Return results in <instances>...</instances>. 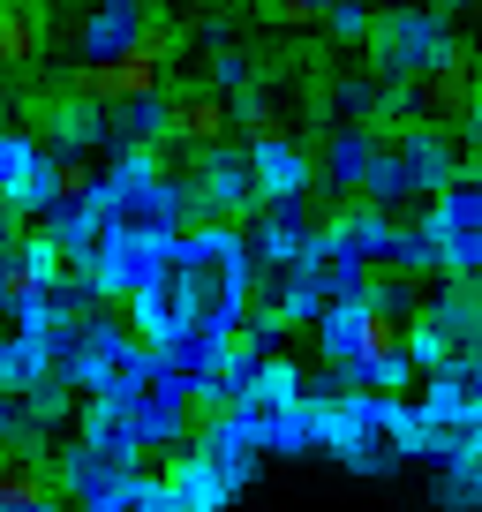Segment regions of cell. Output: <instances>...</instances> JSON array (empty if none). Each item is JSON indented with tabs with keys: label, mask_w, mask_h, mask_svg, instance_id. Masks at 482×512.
Listing matches in <instances>:
<instances>
[{
	"label": "cell",
	"mask_w": 482,
	"mask_h": 512,
	"mask_svg": "<svg viewBox=\"0 0 482 512\" xmlns=\"http://www.w3.org/2000/svg\"><path fill=\"white\" fill-rule=\"evenodd\" d=\"M68 196L61 181V151L46 144V136H31V128H0V204H16L23 219H46L53 204Z\"/></svg>",
	"instance_id": "obj_7"
},
{
	"label": "cell",
	"mask_w": 482,
	"mask_h": 512,
	"mask_svg": "<svg viewBox=\"0 0 482 512\" xmlns=\"http://www.w3.org/2000/svg\"><path fill=\"white\" fill-rule=\"evenodd\" d=\"M385 136H392V128H377V121H339V128H332V144H324V174H332L347 196H362V181H370V166H377V151H385Z\"/></svg>",
	"instance_id": "obj_24"
},
{
	"label": "cell",
	"mask_w": 482,
	"mask_h": 512,
	"mask_svg": "<svg viewBox=\"0 0 482 512\" xmlns=\"http://www.w3.org/2000/svg\"><path fill=\"white\" fill-rule=\"evenodd\" d=\"M159 68H166V61H159L151 46L113 53V61H76V91L98 98V106H113V98H144V91H166Z\"/></svg>",
	"instance_id": "obj_16"
},
{
	"label": "cell",
	"mask_w": 482,
	"mask_h": 512,
	"mask_svg": "<svg viewBox=\"0 0 482 512\" xmlns=\"http://www.w3.org/2000/svg\"><path fill=\"white\" fill-rule=\"evenodd\" d=\"M475 91H482V83H467V61L430 68V76L407 83V121H437V128H452V121H467Z\"/></svg>",
	"instance_id": "obj_22"
},
{
	"label": "cell",
	"mask_w": 482,
	"mask_h": 512,
	"mask_svg": "<svg viewBox=\"0 0 482 512\" xmlns=\"http://www.w3.org/2000/svg\"><path fill=\"white\" fill-rule=\"evenodd\" d=\"M46 8H76V0H46Z\"/></svg>",
	"instance_id": "obj_45"
},
{
	"label": "cell",
	"mask_w": 482,
	"mask_h": 512,
	"mask_svg": "<svg viewBox=\"0 0 482 512\" xmlns=\"http://www.w3.org/2000/svg\"><path fill=\"white\" fill-rule=\"evenodd\" d=\"M370 31H377L370 0H339L332 16H324V38H332V46H370Z\"/></svg>",
	"instance_id": "obj_33"
},
{
	"label": "cell",
	"mask_w": 482,
	"mask_h": 512,
	"mask_svg": "<svg viewBox=\"0 0 482 512\" xmlns=\"http://www.w3.org/2000/svg\"><path fill=\"white\" fill-rule=\"evenodd\" d=\"M422 445V407L400 392H370L347 384L339 400H324V460H339L347 475H392Z\"/></svg>",
	"instance_id": "obj_1"
},
{
	"label": "cell",
	"mask_w": 482,
	"mask_h": 512,
	"mask_svg": "<svg viewBox=\"0 0 482 512\" xmlns=\"http://www.w3.org/2000/svg\"><path fill=\"white\" fill-rule=\"evenodd\" d=\"M400 151H407V166H415V189H422V196H437V189H452V181H460V144H452V128H437V121H400Z\"/></svg>",
	"instance_id": "obj_23"
},
{
	"label": "cell",
	"mask_w": 482,
	"mask_h": 512,
	"mask_svg": "<svg viewBox=\"0 0 482 512\" xmlns=\"http://www.w3.org/2000/svg\"><path fill=\"white\" fill-rule=\"evenodd\" d=\"M129 324H136V339H151V347H166L174 332L196 324V294H189V279H181V264H166V272L129 302Z\"/></svg>",
	"instance_id": "obj_17"
},
{
	"label": "cell",
	"mask_w": 482,
	"mask_h": 512,
	"mask_svg": "<svg viewBox=\"0 0 482 512\" xmlns=\"http://www.w3.org/2000/svg\"><path fill=\"white\" fill-rule=\"evenodd\" d=\"M23 241H31V234H23ZM31 287H38V279H31V264H23V256H16V264H0V317H8Z\"/></svg>",
	"instance_id": "obj_39"
},
{
	"label": "cell",
	"mask_w": 482,
	"mask_h": 512,
	"mask_svg": "<svg viewBox=\"0 0 482 512\" xmlns=\"http://www.w3.org/2000/svg\"><path fill=\"white\" fill-rule=\"evenodd\" d=\"M61 377V347H53L46 324H8L0 332V392H16V400H31L38 384Z\"/></svg>",
	"instance_id": "obj_14"
},
{
	"label": "cell",
	"mask_w": 482,
	"mask_h": 512,
	"mask_svg": "<svg viewBox=\"0 0 482 512\" xmlns=\"http://www.w3.org/2000/svg\"><path fill=\"white\" fill-rule=\"evenodd\" d=\"M362 339H370V294H347V302H332L317 317V354L332 369H347V362H362Z\"/></svg>",
	"instance_id": "obj_28"
},
{
	"label": "cell",
	"mask_w": 482,
	"mask_h": 512,
	"mask_svg": "<svg viewBox=\"0 0 482 512\" xmlns=\"http://www.w3.org/2000/svg\"><path fill=\"white\" fill-rule=\"evenodd\" d=\"M226 98H234V121L249 128V136H264V128H279V121H272V98H264V83H257V76L241 83V91H226Z\"/></svg>",
	"instance_id": "obj_36"
},
{
	"label": "cell",
	"mask_w": 482,
	"mask_h": 512,
	"mask_svg": "<svg viewBox=\"0 0 482 512\" xmlns=\"http://www.w3.org/2000/svg\"><path fill=\"white\" fill-rule=\"evenodd\" d=\"M166 482H174V505H181V512H226V505H234L226 475H219V467H211V460H204L196 445L166 460Z\"/></svg>",
	"instance_id": "obj_27"
},
{
	"label": "cell",
	"mask_w": 482,
	"mask_h": 512,
	"mask_svg": "<svg viewBox=\"0 0 482 512\" xmlns=\"http://www.w3.org/2000/svg\"><path fill=\"white\" fill-rule=\"evenodd\" d=\"M53 475H61V490L76 497V512H121L144 467L113 460V452H98V445H83V437H76L68 452H53Z\"/></svg>",
	"instance_id": "obj_8"
},
{
	"label": "cell",
	"mask_w": 482,
	"mask_h": 512,
	"mask_svg": "<svg viewBox=\"0 0 482 512\" xmlns=\"http://www.w3.org/2000/svg\"><path fill=\"white\" fill-rule=\"evenodd\" d=\"M422 415L452 422V430H475L482 422V354H452L445 369H422Z\"/></svg>",
	"instance_id": "obj_12"
},
{
	"label": "cell",
	"mask_w": 482,
	"mask_h": 512,
	"mask_svg": "<svg viewBox=\"0 0 482 512\" xmlns=\"http://www.w3.org/2000/svg\"><path fill=\"white\" fill-rule=\"evenodd\" d=\"M257 16L272 23V31H324L317 0H257Z\"/></svg>",
	"instance_id": "obj_35"
},
{
	"label": "cell",
	"mask_w": 482,
	"mask_h": 512,
	"mask_svg": "<svg viewBox=\"0 0 482 512\" xmlns=\"http://www.w3.org/2000/svg\"><path fill=\"white\" fill-rule=\"evenodd\" d=\"M23 437H31V407H23L16 392H0V452H16Z\"/></svg>",
	"instance_id": "obj_38"
},
{
	"label": "cell",
	"mask_w": 482,
	"mask_h": 512,
	"mask_svg": "<svg viewBox=\"0 0 482 512\" xmlns=\"http://www.w3.org/2000/svg\"><path fill=\"white\" fill-rule=\"evenodd\" d=\"M234 332H241V324H211V317H196L189 332H174V339H166L159 354H166V362H174V369H181L189 384H204L211 369H219L226 354H234Z\"/></svg>",
	"instance_id": "obj_26"
},
{
	"label": "cell",
	"mask_w": 482,
	"mask_h": 512,
	"mask_svg": "<svg viewBox=\"0 0 482 512\" xmlns=\"http://www.w3.org/2000/svg\"><path fill=\"white\" fill-rule=\"evenodd\" d=\"M249 166H257V196H264V204L309 196V174H317V159L294 144L287 128H264V136H249Z\"/></svg>",
	"instance_id": "obj_15"
},
{
	"label": "cell",
	"mask_w": 482,
	"mask_h": 512,
	"mask_svg": "<svg viewBox=\"0 0 482 512\" xmlns=\"http://www.w3.org/2000/svg\"><path fill=\"white\" fill-rule=\"evenodd\" d=\"M113 400L129 407V422L144 430V445H151V452L181 445V437H189V422H196V384L181 377L166 354H151V369L129 384V392H113Z\"/></svg>",
	"instance_id": "obj_5"
},
{
	"label": "cell",
	"mask_w": 482,
	"mask_h": 512,
	"mask_svg": "<svg viewBox=\"0 0 482 512\" xmlns=\"http://www.w3.org/2000/svg\"><path fill=\"white\" fill-rule=\"evenodd\" d=\"M437 249V272L445 279H482V181H452V189L430 196L422 211Z\"/></svg>",
	"instance_id": "obj_6"
},
{
	"label": "cell",
	"mask_w": 482,
	"mask_h": 512,
	"mask_svg": "<svg viewBox=\"0 0 482 512\" xmlns=\"http://www.w3.org/2000/svg\"><path fill=\"white\" fill-rule=\"evenodd\" d=\"M189 445H196V452H204V460L226 475V490H234V497L264 475V460H272V452H264V430L241 415V407H219V415H204Z\"/></svg>",
	"instance_id": "obj_9"
},
{
	"label": "cell",
	"mask_w": 482,
	"mask_h": 512,
	"mask_svg": "<svg viewBox=\"0 0 482 512\" xmlns=\"http://www.w3.org/2000/svg\"><path fill=\"white\" fill-rule=\"evenodd\" d=\"M166 98H174V144H189V151L226 144V128H234V98H226L219 83H166Z\"/></svg>",
	"instance_id": "obj_18"
},
{
	"label": "cell",
	"mask_w": 482,
	"mask_h": 512,
	"mask_svg": "<svg viewBox=\"0 0 482 512\" xmlns=\"http://www.w3.org/2000/svg\"><path fill=\"white\" fill-rule=\"evenodd\" d=\"M294 400H309V377L287 362V354H264L257 377H249V392H241V415L264 422V415H279V407H294Z\"/></svg>",
	"instance_id": "obj_29"
},
{
	"label": "cell",
	"mask_w": 482,
	"mask_h": 512,
	"mask_svg": "<svg viewBox=\"0 0 482 512\" xmlns=\"http://www.w3.org/2000/svg\"><path fill=\"white\" fill-rule=\"evenodd\" d=\"M317 234H324V226H309L302 196H287V204H257V219H249V249H257L264 272H287V264H302Z\"/></svg>",
	"instance_id": "obj_13"
},
{
	"label": "cell",
	"mask_w": 482,
	"mask_h": 512,
	"mask_svg": "<svg viewBox=\"0 0 482 512\" xmlns=\"http://www.w3.org/2000/svg\"><path fill=\"white\" fill-rule=\"evenodd\" d=\"M460 181H482V136H475V144H460Z\"/></svg>",
	"instance_id": "obj_40"
},
{
	"label": "cell",
	"mask_w": 482,
	"mask_h": 512,
	"mask_svg": "<svg viewBox=\"0 0 482 512\" xmlns=\"http://www.w3.org/2000/svg\"><path fill=\"white\" fill-rule=\"evenodd\" d=\"M407 354H415V369H445L452 354H482V287L475 279H452L445 294H430L407 317Z\"/></svg>",
	"instance_id": "obj_4"
},
{
	"label": "cell",
	"mask_w": 482,
	"mask_h": 512,
	"mask_svg": "<svg viewBox=\"0 0 482 512\" xmlns=\"http://www.w3.org/2000/svg\"><path fill=\"white\" fill-rule=\"evenodd\" d=\"M467 8H475V16H482V0H467Z\"/></svg>",
	"instance_id": "obj_46"
},
{
	"label": "cell",
	"mask_w": 482,
	"mask_h": 512,
	"mask_svg": "<svg viewBox=\"0 0 482 512\" xmlns=\"http://www.w3.org/2000/svg\"><path fill=\"white\" fill-rule=\"evenodd\" d=\"M8 76H16V68H8V61H0V98H8Z\"/></svg>",
	"instance_id": "obj_42"
},
{
	"label": "cell",
	"mask_w": 482,
	"mask_h": 512,
	"mask_svg": "<svg viewBox=\"0 0 482 512\" xmlns=\"http://www.w3.org/2000/svg\"><path fill=\"white\" fill-rule=\"evenodd\" d=\"M46 144L61 151V159H91V151H106V106L98 98H83V91H68V98H46Z\"/></svg>",
	"instance_id": "obj_21"
},
{
	"label": "cell",
	"mask_w": 482,
	"mask_h": 512,
	"mask_svg": "<svg viewBox=\"0 0 482 512\" xmlns=\"http://www.w3.org/2000/svg\"><path fill=\"white\" fill-rule=\"evenodd\" d=\"M362 196H370V204H415V196H422L415 189V166H407V151H400V136H385V151H377Z\"/></svg>",
	"instance_id": "obj_31"
},
{
	"label": "cell",
	"mask_w": 482,
	"mask_h": 512,
	"mask_svg": "<svg viewBox=\"0 0 482 512\" xmlns=\"http://www.w3.org/2000/svg\"><path fill=\"white\" fill-rule=\"evenodd\" d=\"M467 136H482V91H475V106H467Z\"/></svg>",
	"instance_id": "obj_41"
},
{
	"label": "cell",
	"mask_w": 482,
	"mask_h": 512,
	"mask_svg": "<svg viewBox=\"0 0 482 512\" xmlns=\"http://www.w3.org/2000/svg\"><path fill=\"white\" fill-rule=\"evenodd\" d=\"M31 497H53L46 460H31V452H0V505H31Z\"/></svg>",
	"instance_id": "obj_32"
},
{
	"label": "cell",
	"mask_w": 482,
	"mask_h": 512,
	"mask_svg": "<svg viewBox=\"0 0 482 512\" xmlns=\"http://www.w3.org/2000/svg\"><path fill=\"white\" fill-rule=\"evenodd\" d=\"M475 76H482V38H475Z\"/></svg>",
	"instance_id": "obj_43"
},
{
	"label": "cell",
	"mask_w": 482,
	"mask_h": 512,
	"mask_svg": "<svg viewBox=\"0 0 482 512\" xmlns=\"http://www.w3.org/2000/svg\"><path fill=\"white\" fill-rule=\"evenodd\" d=\"M144 144H174V98L166 91L106 106V151H144Z\"/></svg>",
	"instance_id": "obj_20"
},
{
	"label": "cell",
	"mask_w": 482,
	"mask_h": 512,
	"mask_svg": "<svg viewBox=\"0 0 482 512\" xmlns=\"http://www.w3.org/2000/svg\"><path fill=\"white\" fill-rule=\"evenodd\" d=\"M370 61H377V76H385V83H415V76H430V68L475 61V53L460 46L452 16L430 0V8H385V16H377V31H370Z\"/></svg>",
	"instance_id": "obj_3"
},
{
	"label": "cell",
	"mask_w": 482,
	"mask_h": 512,
	"mask_svg": "<svg viewBox=\"0 0 482 512\" xmlns=\"http://www.w3.org/2000/svg\"><path fill=\"white\" fill-rule=\"evenodd\" d=\"M174 264V241H151V234H121L113 226V241H106V256L91 264V287H98V302H136V294L151 287V279Z\"/></svg>",
	"instance_id": "obj_10"
},
{
	"label": "cell",
	"mask_w": 482,
	"mask_h": 512,
	"mask_svg": "<svg viewBox=\"0 0 482 512\" xmlns=\"http://www.w3.org/2000/svg\"><path fill=\"white\" fill-rule=\"evenodd\" d=\"M144 8H174V0H144Z\"/></svg>",
	"instance_id": "obj_44"
},
{
	"label": "cell",
	"mask_w": 482,
	"mask_h": 512,
	"mask_svg": "<svg viewBox=\"0 0 482 512\" xmlns=\"http://www.w3.org/2000/svg\"><path fill=\"white\" fill-rule=\"evenodd\" d=\"M189 189H196V211H204V219H234V211H257V204H264V196H257V166H249V151H226V144L196 151Z\"/></svg>",
	"instance_id": "obj_11"
},
{
	"label": "cell",
	"mask_w": 482,
	"mask_h": 512,
	"mask_svg": "<svg viewBox=\"0 0 482 512\" xmlns=\"http://www.w3.org/2000/svg\"><path fill=\"white\" fill-rule=\"evenodd\" d=\"M144 23H151L144 0H91V16H83V31H76V61L136 53V46H144Z\"/></svg>",
	"instance_id": "obj_19"
},
{
	"label": "cell",
	"mask_w": 482,
	"mask_h": 512,
	"mask_svg": "<svg viewBox=\"0 0 482 512\" xmlns=\"http://www.w3.org/2000/svg\"><path fill=\"white\" fill-rule=\"evenodd\" d=\"M76 437H83V445H98V452H113V460H136V467H144V452H151L144 430L129 422V407L113 400V392H91V400H83Z\"/></svg>",
	"instance_id": "obj_25"
},
{
	"label": "cell",
	"mask_w": 482,
	"mask_h": 512,
	"mask_svg": "<svg viewBox=\"0 0 482 512\" xmlns=\"http://www.w3.org/2000/svg\"><path fill=\"white\" fill-rule=\"evenodd\" d=\"M53 347H61V377L76 384V392H129L151 369V354H159L151 339H136V324H113V317L61 324Z\"/></svg>",
	"instance_id": "obj_2"
},
{
	"label": "cell",
	"mask_w": 482,
	"mask_h": 512,
	"mask_svg": "<svg viewBox=\"0 0 482 512\" xmlns=\"http://www.w3.org/2000/svg\"><path fill=\"white\" fill-rule=\"evenodd\" d=\"M211 83H219V91H241V83H249V53L219 38V46H211Z\"/></svg>",
	"instance_id": "obj_37"
},
{
	"label": "cell",
	"mask_w": 482,
	"mask_h": 512,
	"mask_svg": "<svg viewBox=\"0 0 482 512\" xmlns=\"http://www.w3.org/2000/svg\"><path fill=\"white\" fill-rule=\"evenodd\" d=\"M68 392H76V384H68V377H53V384H38L31 400H23V407H31V422H38V430H53V422H68V415H83V407H76V400H68Z\"/></svg>",
	"instance_id": "obj_34"
},
{
	"label": "cell",
	"mask_w": 482,
	"mask_h": 512,
	"mask_svg": "<svg viewBox=\"0 0 482 512\" xmlns=\"http://www.w3.org/2000/svg\"><path fill=\"white\" fill-rule=\"evenodd\" d=\"M46 53V0H0V61L31 68Z\"/></svg>",
	"instance_id": "obj_30"
}]
</instances>
